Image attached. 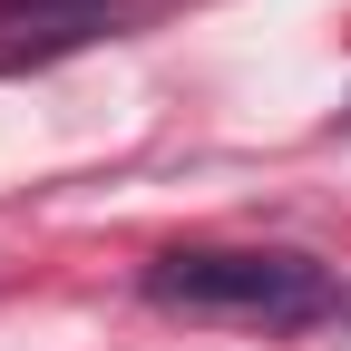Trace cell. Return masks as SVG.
<instances>
[{
  "mask_svg": "<svg viewBox=\"0 0 351 351\" xmlns=\"http://www.w3.org/2000/svg\"><path fill=\"white\" fill-rule=\"evenodd\" d=\"M137 293L156 313H186V322H244V332H313L341 313V283L332 263L313 254H283V244H176L156 254Z\"/></svg>",
  "mask_w": 351,
  "mask_h": 351,
  "instance_id": "cell-1",
  "label": "cell"
},
{
  "mask_svg": "<svg viewBox=\"0 0 351 351\" xmlns=\"http://www.w3.org/2000/svg\"><path fill=\"white\" fill-rule=\"evenodd\" d=\"M98 29H117V0H0V69L88 49Z\"/></svg>",
  "mask_w": 351,
  "mask_h": 351,
  "instance_id": "cell-2",
  "label": "cell"
}]
</instances>
